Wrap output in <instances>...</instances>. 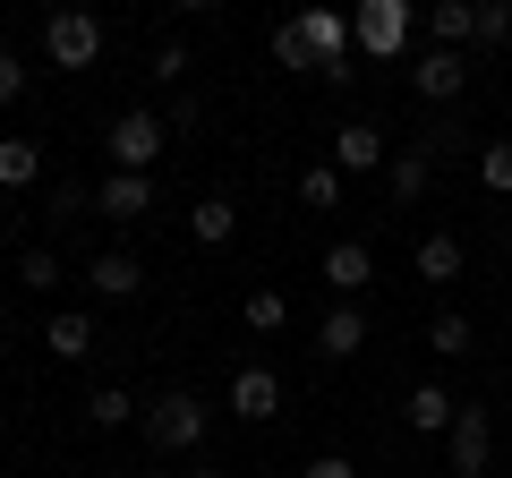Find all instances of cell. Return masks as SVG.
Here are the masks:
<instances>
[{
    "label": "cell",
    "instance_id": "33",
    "mask_svg": "<svg viewBox=\"0 0 512 478\" xmlns=\"http://www.w3.org/2000/svg\"><path fill=\"white\" fill-rule=\"evenodd\" d=\"M0 419H9V402H0Z\"/></svg>",
    "mask_w": 512,
    "mask_h": 478
},
{
    "label": "cell",
    "instance_id": "18",
    "mask_svg": "<svg viewBox=\"0 0 512 478\" xmlns=\"http://www.w3.org/2000/svg\"><path fill=\"white\" fill-rule=\"evenodd\" d=\"M427 35H436V52H461V43L478 35V9L470 0H436V9H427Z\"/></svg>",
    "mask_w": 512,
    "mask_h": 478
},
{
    "label": "cell",
    "instance_id": "35",
    "mask_svg": "<svg viewBox=\"0 0 512 478\" xmlns=\"http://www.w3.org/2000/svg\"><path fill=\"white\" fill-rule=\"evenodd\" d=\"M103 478H120V470H103Z\"/></svg>",
    "mask_w": 512,
    "mask_h": 478
},
{
    "label": "cell",
    "instance_id": "10",
    "mask_svg": "<svg viewBox=\"0 0 512 478\" xmlns=\"http://www.w3.org/2000/svg\"><path fill=\"white\" fill-rule=\"evenodd\" d=\"M376 163H393V154H384V129L376 120H342V129H333V171H376Z\"/></svg>",
    "mask_w": 512,
    "mask_h": 478
},
{
    "label": "cell",
    "instance_id": "28",
    "mask_svg": "<svg viewBox=\"0 0 512 478\" xmlns=\"http://www.w3.org/2000/svg\"><path fill=\"white\" fill-rule=\"evenodd\" d=\"M478 43H512V9H504V0L478 9Z\"/></svg>",
    "mask_w": 512,
    "mask_h": 478
},
{
    "label": "cell",
    "instance_id": "23",
    "mask_svg": "<svg viewBox=\"0 0 512 478\" xmlns=\"http://www.w3.org/2000/svg\"><path fill=\"white\" fill-rule=\"evenodd\" d=\"M299 205H308V214H333V205H342V171H333V163L299 171Z\"/></svg>",
    "mask_w": 512,
    "mask_h": 478
},
{
    "label": "cell",
    "instance_id": "6",
    "mask_svg": "<svg viewBox=\"0 0 512 478\" xmlns=\"http://www.w3.org/2000/svg\"><path fill=\"white\" fill-rule=\"evenodd\" d=\"M444 453H453V478H487V461H495V410L487 402H461Z\"/></svg>",
    "mask_w": 512,
    "mask_h": 478
},
{
    "label": "cell",
    "instance_id": "2",
    "mask_svg": "<svg viewBox=\"0 0 512 478\" xmlns=\"http://www.w3.org/2000/svg\"><path fill=\"white\" fill-rule=\"evenodd\" d=\"M163 137H171V120H154V111H120L103 129V154H111V171H137V180H154V163H163Z\"/></svg>",
    "mask_w": 512,
    "mask_h": 478
},
{
    "label": "cell",
    "instance_id": "27",
    "mask_svg": "<svg viewBox=\"0 0 512 478\" xmlns=\"http://www.w3.org/2000/svg\"><path fill=\"white\" fill-rule=\"evenodd\" d=\"M274 60H282V69H316L308 43H299V26H274Z\"/></svg>",
    "mask_w": 512,
    "mask_h": 478
},
{
    "label": "cell",
    "instance_id": "21",
    "mask_svg": "<svg viewBox=\"0 0 512 478\" xmlns=\"http://www.w3.org/2000/svg\"><path fill=\"white\" fill-rule=\"evenodd\" d=\"M35 180H43L35 137H0V188H35Z\"/></svg>",
    "mask_w": 512,
    "mask_h": 478
},
{
    "label": "cell",
    "instance_id": "17",
    "mask_svg": "<svg viewBox=\"0 0 512 478\" xmlns=\"http://www.w3.org/2000/svg\"><path fill=\"white\" fill-rule=\"evenodd\" d=\"M410 265H419V282H461V239L453 231H427L419 248H410Z\"/></svg>",
    "mask_w": 512,
    "mask_h": 478
},
{
    "label": "cell",
    "instance_id": "14",
    "mask_svg": "<svg viewBox=\"0 0 512 478\" xmlns=\"http://www.w3.org/2000/svg\"><path fill=\"white\" fill-rule=\"evenodd\" d=\"M427 171H436V146L419 137V146H402L393 163H384V197H393V205H410V197L427 188Z\"/></svg>",
    "mask_w": 512,
    "mask_h": 478
},
{
    "label": "cell",
    "instance_id": "26",
    "mask_svg": "<svg viewBox=\"0 0 512 478\" xmlns=\"http://www.w3.org/2000/svg\"><path fill=\"white\" fill-rule=\"evenodd\" d=\"M18 282H26V291H60V257H52V248H26V257H18Z\"/></svg>",
    "mask_w": 512,
    "mask_h": 478
},
{
    "label": "cell",
    "instance_id": "7",
    "mask_svg": "<svg viewBox=\"0 0 512 478\" xmlns=\"http://www.w3.org/2000/svg\"><path fill=\"white\" fill-rule=\"evenodd\" d=\"M461 86H470V60L461 52H436V43H427V52L410 60V94H419V103H461Z\"/></svg>",
    "mask_w": 512,
    "mask_h": 478
},
{
    "label": "cell",
    "instance_id": "12",
    "mask_svg": "<svg viewBox=\"0 0 512 478\" xmlns=\"http://www.w3.org/2000/svg\"><path fill=\"white\" fill-rule=\"evenodd\" d=\"M94 214H103V222H137V214H154V180H137V171H111V180L94 188Z\"/></svg>",
    "mask_w": 512,
    "mask_h": 478
},
{
    "label": "cell",
    "instance_id": "32",
    "mask_svg": "<svg viewBox=\"0 0 512 478\" xmlns=\"http://www.w3.org/2000/svg\"><path fill=\"white\" fill-rule=\"evenodd\" d=\"M188 478H222V470H188Z\"/></svg>",
    "mask_w": 512,
    "mask_h": 478
},
{
    "label": "cell",
    "instance_id": "1",
    "mask_svg": "<svg viewBox=\"0 0 512 478\" xmlns=\"http://www.w3.org/2000/svg\"><path fill=\"white\" fill-rule=\"evenodd\" d=\"M205 427H214V410H205L197 393H154L146 402V444L154 453H197Z\"/></svg>",
    "mask_w": 512,
    "mask_h": 478
},
{
    "label": "cell",
    "instance_id": "24",
    "mask_svg": "<svg viewBox=\"0 0 512 478\" xmlns=\"http://www.w3.org/2000/svg\"><path fill=\"white\" fill-rule=\"evenodd\" d=\"M239 316H248V333H282V325H291V299H282V291H248Z\"/></svg>",
    "mask_w": 512,
    "mask_h": 478
},
{
    "label": "cell",
    "instance_id": "4",
    "mask_svg": "<svg viewBox=\"0 0 512 478\" xmlns=\"http://www.w3.org/2000/svg\"><path fill=\"white\" fill-rule=\"evenodd\" d=\"M350 43H359L367 60L410 52V0H359V18H350Z\"/></svg>",
    "mask_w": 512,
    "mask_h": 478
},
{
    "label": "cell",
    "instance_id": "31",
    "mask_svg": "<svg viewBox=\"0 0 512 478\" xmlns=\"http://www.w3.org/2000/svg\"><path fill=\"white\" fill-rule=\"evenodd\" d=\"M26 94V69H18V52H0V103H18Z\"/></svg>",
    "mask_w": 512,
    "mask_h": 478
},
{
    "label": "cell",
    "instance_id": "3",
    "mask_svg": "<svg viewBox=\"0 0 512 478\" xmlns=\"http://www.w3.org/2000/svg\"><path fill=\"white\" fill-rule=\"evenodd\" d=\"M43 52H52V69H94L103 60V18L94 9H52L43 18Z\"/></svg>",
    "mask_w": 512,
    "mask_h": 478
},
{
    "label": "cell",
    "instance_id": "5",
    "mask_svg": "<svg viewBox=\"0 0 512 478\" xmlns=\"http://www.w3.org/2000/svg\"><path fill=\"white\" fill-rule=\"evenodd\" d=\"M299 43H308V60H316V77H350V18L342 9H299Z\"/></svg>",
    "mask_w": 512,
    "mask_h": 478
},
{
    "label": "cell",
    "instance_id": "29",
    "mask_svg": "<svg viewBox=\"0 0 512 478\" xmlns=\"http://www.w3.org/2000/svg\"><path fill=\"white\" fill-rule=\"evenodd\" d=\"M299 478H359V461H350V453H316Z\"/></svg>",
    "mask_w": 512,
    "mask_h": 478
},
{
    "label": "cell",
    "instance_id": "34",
    "mask_svg": "<svg viewBox=\"0 0 512 478\" xmlns=\"http://www.w3.org/2000/svg\"><path fill=\"white\" fill-rule=\"evenodd\" d=\"M0 231H9V214H0Z\"/></svg>",
    "mask_w": 512,
    "mask_h": 478
},
{
    "label": "cell",
    "instance_id": "22",
    "mask_svg": "<svg viewBox=\"0 0 512 478\" xmlns=\"http://www.w3.org/2000/svg\"><path fill=\"white\" fill-rule=\"evenodd\" d=\"M478 188L487 197H512V137H487L478 146Z\"/></svg>",
    "mask_w": 512,
    "mask_h": 478
},
{
    "label": "cell",
    "instance_id": "13",
    "mask_svg": "<svg viewBox=\"0 0 512 478\" xmlns=\"http://www.w3.org/2000/svg\"><path fill=\"white\" fill-rule=\"evenodd\" d=\"M86 282H94V299H137L146 291V265L128 248H103V257H86Z\"/></svg>",
    "mask_w": 512,
    "mask_h": 478
},
{
    "label": "cell",
    "instance_id": "19",
    "mask_svg": "<svg viewBox=\"0 0 512 478\" xmlns=\"http://www.w3.org/2000/svg\"><path fill=\"white\" fill-rule=\"evenodd\" d=\"M427 350H436V359H470V350H478V325H470L461 308L427 316Z\"/></svg>",
    "mask_w": 512,
    "mask_h": 478
},
{
    "label": "cell",
    "instance_id": "20",
    "mask_svg": "<svg viewBox=\"0 0 512 478\" xmlns=\"http://www.w3.org/2000/svg\"><path fill=\"white\" fill-rule=\"evenodd\" d=\"M231 231H239V205H231V197H205V205H188V239H197V248H222Z\"/></svg>",
    "mask_w": 512,
    "mask_h": 478
},
{
    "label": "cell",
    "instance_id": "8",
    "mask_svg": "<svg viewBox=\"0 0 512 478\" xmlns=\"http://www.w3.org/2000/svg\"><path fill=\"white\" fill-rule=\"evenodd\" d=\"M316 274H325V291H333V299H359L367 282H376V248H367V239H333Z\"/></svg>",
    "mask_w": 512,
    "mask_h": 478
},
{
    "label": "cell",
    "instance_id": "25",
    "mask_svg": "<svg viewBox=\"0 0 512 478\" xmlns=\"http://www.w3.org/2000/svg\"><path fill=\"white\" fill-rule=\"evenodd\" d=\"M86 419H94V427H128V419H146V410L128 402L120 385H94V393H86Z\"/></svg>",
    "mask_w": 512,
    "mask_h": 478
},
{
    "label": "cell",
    "instance_id": "11",
    "mask_svg": "<svg viewBox=\"0 0 512 478\" xmlns=\"http://www.w3.org/2000/svg\"><path fill=\"white\" fill-rule=\"evenodd\" d=\"M274 410H282V376H274V368H239V376H231V419L265 427Z\"/></svg>",
    "mask_w": 512,
    "mask_h": 478
},
{
    "label": "cell",
    "instance_id": "16",
    "mask_svg": "<svg viewBox=\"0 0 512 478\" xmlns=\"http://www.w3.org/2000/svg\"><path fill=\"white\" fill-rule=\"evenodd\" d=\"M402 419L419 427V436H453L461 402H453V393H444V385H419V393H410V410H402Z\"/></svg>",
    "mask_w": 512,
    "mask_h": 478
},
{
    "label": "cell",
    "instance_id": "9",
    "mask_svg": "<svg viewBox=\"0 0 512 478\" xmlns=\"http://www.w3.org/2000/svg\"><path fill=\"white\" fill-rule=\"evenodd\" d=\"M316 350H325V359H359L367 350V308L359 299H333V308L316 316Z\"/></svg>",
    "mask_w": 512,
    "mask_h": 478
},
{
    "label": "cell",
    "instance_id": "15",
    "mask_svg": "<svg viewBox=\"0 0 512 478\" xmlns=\"http://www.w3.org/2000/svg\"><path fill=\"white\" fill-rule=\"evenodd\" d=\"M43 350H52V359H86V350H103V333H94L86 308H60L52 325H43Z\"/></svg>",
    "mask_w": 512,
    "mask_h": 478
},
{
    "label": "cell",
    "instance_id": "30",
    "mask_svg": "<svg viewBox=\"0 0 512 478\" xmlns=\"http://www.w3.org/2000/svg\"><path fill=\"white\" fill-rule=\"evenodd\" d=\"M154 77H188V43H154Z\"/></svg>",
    "mask_w": 512,
    "mask_h": 478
}]
</instances>
